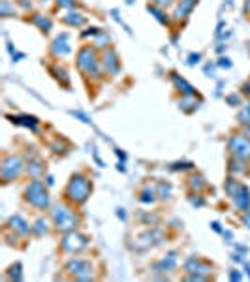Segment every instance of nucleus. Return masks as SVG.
<instances>
[{
	"instance_id": "18",
	"label": "nucleus",
	"mask_w": 250,
	"mask_h": 282,
	"mask_svg": "<svg viewBox=\"0 0 250 282\" xmlns=\"http://www.w3.org/2000/svg\"><path fill=\"white\" fill-rule=\"evenodd\" d=\"M62 23L70 24V26H83V24L86 23V17L83 16V14H79V12L70 10V12L62 17Z\"/></svg>"
},
{
	"instance_id": "22",
	"label": "nucleus",
	"mask_w": 250,
	"mask_h": 282,
	"mask_svg": "<svg viewBox=\"0 0 250 282\" xmlns=\"http://www.w3.org/2000/svg\"><path fill=\"white\" fill-rule=\"evenodd\" d=\"M51 74L55 76V79L62 86H70V78H68V72L64 70V68H60V66H53V68H51Z\"/></svg>"
},
{
	"instance_id": "44",
	"label": "nucleus",
	"mask_w": 250,
	"mask_h": 282,
	"mask_svg": "<svg viewBox=\"0 0 250 282\" xmlns=\"http://www.w3.org/2000/svg\"><path fill=\"white\" fill-rule=\"evenodd\" d=\"M212 230H214V232H220V224H218V222H212Z\"/></svg>"
},
{
	"instance_id": "4",
	"label": "nucleus",
	"mask_w": 250,
	"mask_h": 282,
	"mask_svg": "<svg viewBox=\"0 0 250 282\" xmlns=\"http://www.w3.org/2000/svg\"><path fill=\"white\" fill-rule=\"evenodd\" d=\"M76 62H78V68L85 74L86 78H100V60H98V55H96V51L92 47H81L78 51Z\"/></svg>"
},
{
	"instance_id": "34",
	"label": "nucleus",
	"mask_w": 250,
	"mask_h": 282,
	"mask_svg": "<svg viewBox=\"0 0 250 282\" xmlns=\"http://www.w3.org/2000/svg\"><path fill=\"white\" fill-rule=\"evenodd\" d=\"M56 6H58V8L72 10L74 6H76V0H56Z\"/></svg>"
},
{
	"instance_id": "24",
	"label": "nucleus",
	"mask_w": 250,
	"mask_h": 282,
	"mask_svg": "<svg viewBox=\"0 0 250 282\" xmlns=\"http://www.w3.org/2000/svg\"><path fill=\"white\" fill-rule=\"evenodd\" d=\"M49 232V224H47L46 218H38L34 222V226H32V234L36 235V237H42V235H46Z\"/></svg>"
},
{
	"instance_id": "33",
	"label": "nucleus",
	"mask_w": 250,
	"mask_h": 282,
	"mask_svg": "<svg viewBox=\"0 0 250 282\" xmlns=\"http://www.w3.org/2000/svg\"><path fill=\"white\" fill-rule=\"evenodd\" d=\"M175 0H150V4H154V6H158V8H170Z\"/></svg>"
},
{
	"instance_id": "6",
	"label": "nucleus",
	"mask_w": 250,
	"mask_h": 282,
	"mask_svg": "<svg viewBox=\"0 0 250 282\" xmlns=\"http://www.w3.org/2000/svg\"><path fill=\"white\" fill-rule=\"evenodd\" d=\"M228 149L234 156L244 158L248 160L250 158V138L246 134H232L230 140H228Z\"/></svg>"
},
{
	"instance_id": "14",
	"label": "nucleus",
	"mask_w": 250,
	"mask_h": 282,
	"mask_svg": "<svg viewBox=\"0 0 250 282\" xmlns=\"http://www.w3.org/2000/svg\"><path fill=\"white\" fill-rule=\"evenodd\" d=\"M172 81H173V85H175V88H177L182 96H196V94H198L194 86L190 85L184 78H180L179 74H175V72L172 74Z\"/></svg>"
},
{
	"instance_id": "10",
	"label": "nucleus",
	"mask_w": 250,
	"mask_h": 282,
	"mask_svg": "<svg viewBox=\"0 0 250 282\" xmlns=\"http://www.w3.org/2000/svg\"><path fill=\"white\" fill-rule=\"evenodd\" d=\"M102 66L110 76H117L118 72H120V60H118V55L115 49L106 47V51H104L102 55Z\"/></svg>"
},
{
	"instance_id": "1",
	"label": "nucleus",
	"mask_w": 250,
	"mask_h": 282,
	"mask_svg": "<svg viewBox=\"0 0 250 282\" xmlns=\"http://www.w3.org/2000/svg\"><path fill=\"white\" fill-rule=\"evenodd\" d=\"M90 192H92V182L86 179L83 173H76V175H72L68 184H66L64 198L74 205H83L90 198Z\"/></svg>"
},
{
	"instance_id": "20",
	"label": "nucleus",
	"mask_w": 250,
	"mask_h": 282,
	"mask_svg": "<svg viewBox=\"0 0 250 282\" xmlns=\"http://www.w3.org/2000/svg\"><path fill=\"white\" fill-rule=\"evenodd\" d=\"M230 172L235 173V175H244V173L248 172V166H246V160L244 158H239V156H232L230 160Z\"/></svg>"
},
{
	"instance_id": "40",
	"label": "nucleus",
	"mask_w": 250,
	"mask_h": 282,
	"mask_svg": "<svg viewBox=\"0 0 250 282\" xmlns=\"http://www.w3.org/2000/svg\"><path fill=\"white\" fill-rule=\"evenodd\" d=\"M242 224H244V226H248L250 228V211H244V214H242Z\"/></svg>"
},
{
	"instance_id": "5",
	"label": "nucleus",
	"mask_w": 250,
	"mask_h": 282,
	"mask_svg": "<svg viewBox=\"0 0 250 282\" xmlns=\"http://www.w3.org/2000/svg\"><path fill=\"white\" fill-rule=\"evenodd\" d=\"M86 246H88V237L76 232V230L64 234L62 241H60V248L66 254H79V252L85 250Z\"/></svg>"
},
{
	"instance_id": "3",
	"label": "nucleus",
	"mask_w": 250,
	"mask_h": 282,
	"mask_svg": "<svg viewBox=\"0 0 250 282\" xmlns=\"http://www.w3.org/2000/svg\"><path fill=\"white\" fill-rule=\"evenodd\" d=\"M24 202L34 207V209H40V211H46L49 207V194H47V188L42 180L34 179L30 180V184L24 188L23 192Z\"/></svg>"
},
{
	"instance_id": "36",
	"label": "nucleus",
	"mask_w": 250,
	"mask_h": 282,
	"mask_svg": "<svg viewBox=\"0 0 250 282\" xmlns=\"http://www.w3.org/2000/svg\"><path fill=\"white\" fill-rule=\"evenodd\" d=\"M190 204L194 205V207H202L205 204V200L204 198H190Z\"/></svg>"
},
{
	"instance_id": "16",
	"label": "nucleus",
	"mask_w": 250,
	"mask_h": 282,
	"mask_svg": "<svg viewBox=\"0 0 250 282\" xmlns=\"http://www.w3.org/2000/svg\"><path fill=\"white\" fill-rule=\"evenodd\" d=\"M234 200H235V205H237L239 211H248L250 209V190L244 186V184L241 186V190L237 192V196H235Z\"/></svg>"
},
{
	"instance_id": "39",
	"label": "nucleus",
	"mask_w": 250,
	"mask_h": 282,
	"mask_svg": "<svg viewBox=\"0 0 250 282\" xmlns=\"http://www.w3.org/2000/svg\"><path fill=\"white\" fill-rule=\"evenodd\" d=\"M218 66H222V68H230V66H232V62H230V58L222 56V58H220V62H218Z\"/></svg>"
},
{
	"instance_id": "28",
	"label": "nucleus",
	"mask_w": 250,
	"mask_h": 282,
	"mask_svg": "<svg viewBox=\"0 0 250 282\" xmlns=\"http://www.w3.org/2000/svg\"><path fill=\"white\" fill-rule=\"evenodd\" d=\"M188 184H190L192 190H202V188L207 186V182H205V179L202 175H192V177L188 179Z\"/></svg>"
},
{
	"instance_id": "9",
	"label": "nucleus",
	"mask_w": 250,
	"mask_h": 282,
	"mask_svg": "<svg viewBox=\"0 0 250 282\" xmlns=\"http://www.w3.org/2000/svg\"><path fill=\"white\" fill-rule=\"evenodd\" d=\"M211 269H212V266L209 264V262L196 258V256L188 258L186 264H184V271H186V273L200 274V276H205V278H207V274H211Z\"/></svg>"
},
{
	"instance_id": "46",
	"label": "nucleus",
	"mask_w": 250,
	"mask_h": 282,
	"mask_svg": "<svg viewBox=\"0 0 250 282\" xmlns=\"http://www.w3.org/2000/svg\"><path fill=\"white\" fill-rule=\"evenodd\" d=\"M40 2H42V4H47V2H51V0H40Z\"/></svg>"
},
{
	"instance_id": "29",
	"label": "nucleus",
	"mask_w": 250,
	"mask_h": 282,
	"mask_svg": "<svg viewBox=\"0 0 250 282\" xmlns=\"http://www.w3.org/2000/svg\"><path fill=\"white\" fill-rule=\"evenodd\" d=\"M237 118H239V122L244 126H250V104H244L241 108V111H239V115H237Z\"/></svg>"
},
{
	"instance_id": "45",
	"label": "nucleus",
	"mask_w": 250,
	"mask_h": 282,
	"mask_svg": "<svg viewBox=\"0 0 250 282\" xmlns=\"http://www.w3.org/2000/svg\"><path fill=\"white\" fill-rule=\"evenodd\" d=\"M244 134H246V136L250 138V126H246V132H244Z\"/></svg>"
},
{
	"instance_id": "25",
	"label": "nucleus",
	"mask_w": 250,
	"mask_h": 282,
	"mask_svg": "<svg viewBox=\"0 0 250 282\" xmlns=\"http://www.w3.org/2000/svg\"><path fill=\"white\" fill-rule=\"evenodd\" d=\"M241 182H239V180H235V179H228L226 180V184H224V188H226V194L230 198H235L237 196V192H239V190H241Z\"/></svg>"
},
{
	"instance_id": "23",
	"label": "nucleus",
	"mask_w": 250,
	"mask_h": 282,
	"mask_svg": "<svg viewBox=\"0 0 250 282\" xmlns=\"http://www.w3.org/2000/svg\"><path fill=\"white\" fill-rule=\"evenodd\" d=\"M179 108L184 113H192V111L198 108V102H196V96H182L179 100Z\"/></svg>"
},
{
	"instance_id": "15",
	"label": "nucleus",
	"mask_w": 250,
	"mask_h": 282,
	"mask_svg": "<svg viewBox=\"0 0 250 282\" xmlns=\"http://www.w3.org/2000/svg\"><path fill=\"white\" fill-rule=\"evenodd\" d=\"M28 21H30L32 24H36L40 30L44 32V34H49L51 28H53V21H51L47 16H44V14H34Z\"/></svg>"
},
{
	"instance_id": "27",
	"label": "nucleus",
	"mask_w": 250,
	"mask_h": 282,
	"mask_svg": "<svg viewBox=\"0 0 250 282\" xmlns=\"http://www.w3.org/2000/svg\"><path fill=\"white\" fill-rule=\"evenodd\" d=\"M156 192L152 190L150 186H145L143 190H141V196H140V202L141 204H152L154 200H156Z\"/></svg>"
},
{
	"instance_id": "41",
	"label": "nucleus",
	"mask_w": 250,
	"mask_h": 282,
	"mask_svg": "<svg viewBox=\"0 0 250 282\" xmlns=\"http://www.w3.org/2000/svg\"><path fill=\"white\" fill-rule=\"evenodd\" d=\"M200 58H202V55H200V53H196V55H190V60H188V64L200 62Z\"/></svg>"
},
{
	"instance_id": "35",
	"label": "nucleus",
	"mask_w": 250,
	"mask_h": 282,
	"mask_svg": "<svg viewBox=\"0 0 250 282\" xmlns=\"http://www.w3.org/2000/svg\"><path fill=\"white\" fill-rule=\"evenodd\" d=\"M10 12H12L10 0H2V8H0V14H2L4 17H10Z\"/></svg>"
},
{
	"instance_id": "32",
	"label": "nucleus",
	"mask_w": 250,
	"mask_h": 282,
	"mask_svg": "<svg viewBox=\"0 0 250 282\" xmlns=\"http://www.w3.org/2000/svg\"><path fill=\"white\" fill-rule=\"evenodd\" d=\"M10 278H16V280L23 278V274H21V264H16V266L10 267Z\"/></svg>"
},
{
	"instance_id": "26",
	"label": "nucleus",
	"mask_w": 250,
	"mask_h": 282,
	"mask_svg": "<svg viewBox=\"0 0 250 282\" xmlns=\"http://www.w3.org/2000/svg\"><path fill=\"white\" fill-rule=\"evenodd\" d=\"M26 170H28V173H30V175L38 177L40 173H44V170H46V168H44V162H42L40 158H36V160H30V162H28Z\"/></svg>"
},
{
	"instance_id": "17",
	"label": "nucleus",
	"mask_w": 250,
	"mask_h": 282,
	"mask_svg": "<svg viewBox=\"0 0 250 282\" xmlns=\"http://www.w3.org/2000/svg\"><path fill=\"white\" fill-rule=\"evenodd\" d=\"M14 124L19 126H26L30 128L32 132H38V118L36 117H28V115H17V117H10Z\"/></svg>"
},
{
	"instance_id": "12",
	"label": "nucleus",
	"mask_w": 250,
	"mask_h": 282,
	"mask_svg": "<svg viewBox=\"0 0 250 282\" xmlns=\"http://www.w3.org/2000/svg\"><path fill=\"white\" fill-rule=\"evenodd\" d=\"M68 34L64 32V34H60V36H56L55 42L51 44V53L55 56H66V55H70L72 53V46H70V42H68Z\"/></svg>"
},
{
	"instance_id": "21",
	"label": "nucleus",
	"mask_w": 250,
	"mask_h": 282,
	"mask_svg": "<svg viewBox=\"0 0 250 282\" xmlns=\"http://www.w3.org/2000/svg\"><path fill=\"white\" fill-rule=\"evenodd\" d=\"M147 10L154 16V19H156L158 23L170 24V17H168V14L164 12V8H158V6H154V4H148Z\"/></svg>"
},
{
	"instance_id": "31",
	"label": "nucleus",
	"mask_w": 250,
	"mask_h": 282,
	"mask_svg": "<svg viewBox=\"0 0 250 282\" xmlns=\"http://www.w3.org/2000/svg\"><path fill=\"white\" fill-rule=\"evenodd\" d=\"M110 46V36L106 34V32H98V36L94 40V47H108Z\"/></svg>"
},
{
	"instance_id": "30",
	"label": "nucleus",
	"mask_w": 250,
	"mask_h": 282,
	"mask_svg": "<svg viewBox=\"0 0 250 282\" xmlns=\"http://www.w3.org/2000/svg\"><path fill=\"white\" fill-rule=\"evenodd\" d=\"M156 196H160L162 200H168V198L172 196V184L170 182H158Z\"/></svg>"
},
{
	"instance_id": "8",
	"label": "nucleus",
	"mask_w": 250,
	"mask_h": 282,
	"mask_svg": "<svg viewBox=\"0 0 250 282\" xmlns=\"http://www.w3.org/2000/svg\"><path fill=\"white\" fill-rule=\"evenodd\" d=\"M66 271L76 276V280H90L92 278V264L88 260L76 258L66 264Z\"/></svg>"
},
{
	"instance_id": "7",
	"label": "nucleus",
	"mask_w": 250,
	"mask_h": 282,
	"mask_svg": "<svg viewBox=\"0 0 250 282\" xmlns=\"http://www.w3.org/2000/svg\"><path fill=\"white\" fill-rule=\"evenodd\" d=\"M23 172V160L16 154H10V156H4L2 160V168H0V173H2V180L4 182H12L16 180Z\"/></svg>"
},
{
	"instance_id": "19",
	"label": "nucleus",
	"mask_w": 250,
	"mask_h": 282,
	"mask_svg": "<svg viewBox=\"0 0 250 282\" xmlns=\"http://www.w3.org/2000/svg\"><path fill=\"white\" fill-rule=\"evenodd\" d=\"M175 266H177V258H175V252H172V254H168L166 258L160 260L156 266H154V269H156V271L170 273V271H173V269H175Z\"/></svg>"
},
{
	"instance_id": "43",
	"label": "nucleus",
	"mask_w": 250,
	"mask_h": 282,
	"mask_svg": "<svg viewBox=\"0 0 250 282\" xmlns=\"http://www.w3.org/2000/svg\"><path fill=\"white\" fill-rule=\"evenodd\" d=\"M228 102H230V104H237V96H228Z\"/></svg>"
},
{
	"instance_id": "37",
	"label": "nucleus",
	"mask_w": 250,
	"mask_h": 282,
	"mask_svg": "<svg viewBox=\"0 0 250 282\" xmlns=\"http://www.w3.org/2000/svg\"><path fill=\"white\" fill-rule=\"evenodd\" d=\"M17 2H19V6H21L23 10H26V12H30L32 10V2H26V0H17Z\"/></svg>"
},
{
	"instance_id": "42",
	"label": "nucleus",
	"mask_w": 250,
	"mask_h": 282,
	"mask_svg": "<svg viewBox=\"0 0 250 282\" xmlns=\"http://www.w3.org/2000/svg\"><path fill=\"white\" fill-rule=\"evenodd\" d=\"M244 14H250V0H244Z\"/></svg>"
},
{
	"instance_id": "38",
	"label": "nucleus",
	"mask_w": 250,
	"mask_h": 282,
	"mask_svg": "<svg viewBox=\"0 0 250 282\" xmlns=\"http://www.w3.org/2000/svg\"><path fill=\"white\" fill-rule=\"evenodd\" d=\"M230 278H232V280H241V278H242V274L239 273L237 269H232V273H230Z\"/></svg>"
},
{
	"instance_id": "11",
	"label": "nucleus",
	"mask_w": 250,
	"mask_h": 282,
	"mask_svg": "<svg viewBox=\"0 0 250 282\" xmlns=\"http://www.w3.org/2000/svg\"><path fill=\"white\" fill-rule=\"evenodd\" d=\"M196 6H198V0H179L173 10V21H177V23L186 21L188 17L192 16Z\"/></svg>"
},
{
	"instance_id": "13",
	"label": "nucleus",
	"mask_w": 250,
	"mask_h": 282,
	"mask_svg": "<svg viewBox=\"0 0 250 282\" xmlns=\"http://www.w3.org/2000/svg\"><path fill=\"white\" fill-rule=\"evenodd\" d=\"M8 228L12 232H16L17 235H28L32 232V226H28V222L21 216V214H14L8 220Z\"/></svg>"
},
{
	"instance_id": "2",
	"label": "nucleus",
	"mask_w": 250,
	"mask_h": 282,
	"mask_svg": "<svg viewBox=\"0 0 250 282\" xmlns=\"http://www.w3.org/2000/svg\"><path fill=\"white\" fill-rule=\"evenodd\" d=\"M51 220H53V226H55L56 232H62V234H68V232H74L79 228V216L70 205L66 204L53 205Z\"/></svg>"
}]
</instances>
